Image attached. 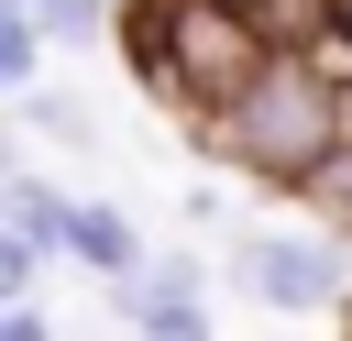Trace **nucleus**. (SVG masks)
I'll list each match as a JSON object with an SVG mask.
<instances>
[{
    "label": "nucleus",
    "mask_w": 352,
    "mask_h": 341,
    "mask_svg": "<svg viewBox=\"0 0 352 341\" xmlns=\"http://www.w3.org/2000/svg\"><path fill=\"white\" fill-rule=\"evenodd\" d=\"M275 11L264 0H132L121 11V55H132V88L165 110V121H187V132H209L264 66H275Z\"/></svg>",
    "instance_id": "f257e3e1"
},
{
    "label": "nucleus",
    "mask_w": 352,
    "mask_h": 341,
    "mask_svg": "<svg viewBox=\"0 0 352 341\" xmlns=\"http://www.w3.org/2000/svg\"><path fill=\"white\" fill-rule=\"evenodd\" d=\"M341 143H352V77L319 66L308 44H275V66L198 132V154H220L231 176L286 187V198H308V187L341 165Z\"/></svg>",
    "instance_id": "f03ea898"
},
{
    "label": "nucleus",
    "mask_w": 352,
    "mask_h": 341,
    "mask_svg": "<svg viewBox=\"0 0 352 341\" xmlns=\"http://www.w3.org/2000/svg\"><path fill=\"white\" fill-rule=\"evenodd\" d=\"M231 286L264 319H341L352 308V242L330 220H242L231 231Z\"/></svg>",
    "instance_id": "7ed1b4c3"
},
{
    "label": "nucleus",
    "mask_w": 352,
    "mask_h": 341,
    "mask_svg": "<svg viewBox=\"0 0 352 341\" xmlns=\"http://www.w3.org/2000/svg\"><path fill=\"white\" fill-rule=\"evenodd\" d=\"M66 264H77L88 286H110V297H121V286H143V264H154V253H143L132 209H110V198H77V242H66Z\"/></svg>",
    "instance_id": "20e7f679"
},
{
    "label": "nucleus",
    "mask_w": 352,
    "mask_h": 341,
    "mask_svg": "<svg viewBox=\"0 0 352 341\" xmlns=\"http://www.w3.org/2000/svg\"><path fill=\"white\" fill-rule=\"evenodd\" d=\"M0 209H11V242H33L44 264H66V242H77V198H66L44 165H11V176H0Z\"/></svg>",
    "instance_id": "39448f33"
},
{
    "label": "nucleus",
    "mask_w": 352,
    "mask_h": 341,
    "mask_svg": "<svg viewBox=\"0 0 352 341\" xmlns=\"http://www.w3.org/2000/svg\"><path fill=\"white\" fill-rule=\"evenodd\" d=\"M11 110H22V132H44V143H66L77 165H99V143H110V132H99V110H77V99H66L55 77H44L33 99H11Z\"/></svg>",
    "instance_id": "423d86ee"
},
{
    "label": "nucleus",
    "mask_w": 352,
    "mask_h": 341,
    "mask_svg": "<svg viewBox=\"0 0 352 341\" xmlns=\"http://www.w3.org/2000/svg\"><path fill=\"white\" fill-rule=\"evenodd\" d=\"M44 55H55V33H44L22 0H0V88H11V99L44 88Z\"/></svg>",
    "instance_id": "0eeeda50"
},
{
    "label": "nucleus",
    "mask_w": 352,
    "mask_h": 341,
    "mask_svg": "<svg viewBox=\"0 0 352 341\" xmlns=\"http://www.w3.org/2000/svg\"><path fill=\"white\" fill-rule=\"evenodd\" d=\"M22 11H33L55 44H99V33H121V11H110V0H22Z\"/></svg>",
    "instance_id": "6e6552de"
},
{
    "label": "nucleus",
    "mask_w": 352,
    "mask_h": 341,
    "mask_svg": "<svg viewBox=\"0 0 352 341\" xmlns=\"http://www.w3.org/2000/svg\"><path fill=\"white\" fill-rule=\"evenodd\" d=\"M308 22H330L341 55H352V0H275V33H308Z\"/></svg>",
    "instance_id": "1a4fd4ad"
},
{
    "label": "nucleus",
    "mask_w": 352,
    "mask_h": 341,
    "mask_svg": "<svg viewBox=\"0 0 352 341\" xmlns=\"http://www.w3.org/2000/svg\"><path fill=\"white\" fill-rule=\"evenodd\" d=\"M308 198H319V220H330V231L352 242V143H341V165H330V176H319Z\"/></svg>",
    "instance_id": "9d476101"
},
{
    "label": "nucleus",
    "mask_w": 352,
    "mask_h": 341,
    "mask_svg": "<svg viewBox=\"0 0 352 341\" xmlns=\"http://www.w3.org/2000/svg\"><path fill=\"white\" fill-rule=\"evenodd\" d=\"M143 341H220V330H209V308H154Z\"/></svg>",
    "instance_id": "9b49d317"
},
{
    "label": "nucleus",
    "mask_w": 352,
    "mask_h": 341,
    "mask_svg": "<svg viewBox=\"0 0 352 341\" xmlns=\"http://www.w3.org/2000/svg\"><path fill=\"white\" fill-rule=\"evenodd\" d=\"M0 341H55V319H44L33 297H0Z\"/></svg>",
    "instance_id": "f8f14e48"
},
{
    "label": "nucleus",
    "mask_w": 352,
    "mask_h": 341,
    "mask_svg": "<svg viewBox=\"0 0 352 341\" xmlns=\"http://www.w3.org/2000/svg\"><path fill=\"white\" fill-rule=\"evenodd\" d=\"M264 11H275V0H264Z\"/></svg>",
    "instance_id": "ddd939ff"
}]
</instances>
